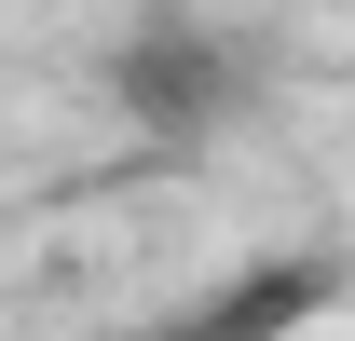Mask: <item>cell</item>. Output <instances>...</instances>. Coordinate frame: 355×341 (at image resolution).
<instances>
[{
  "label": "cell",
  "instance_id": "cell-2",
  "mask_svg": "<svg viewBox=\"0 0 355 341\" xmlns=\"http://www.w3.org/2000/svg\"><path fill=\"white\" fill-rule=\"evenodd\" d=\"M342 287H355L342 246H273V259H232L164 341H301L314 314H342Z\"/></svg>",
  "mask_w": 355,
  "mask_h": 341
},
{
  "label": "cell",
  "instance_id": "cell-1",
  "mask_svg": "<svg viewBox=\"0 0 355 341\" xmlns=\"http://www.w3.org/2000/svg\"><path fill=\"white\" fill-rule=\"evenodd\" d=\"M110 110L150 150H205L219 123L260 110V42L219 28V14H137L123 42H110Z\"/></svg>",
  "mask_w": 355,
  "mask_h": 341
}]
</instances>
